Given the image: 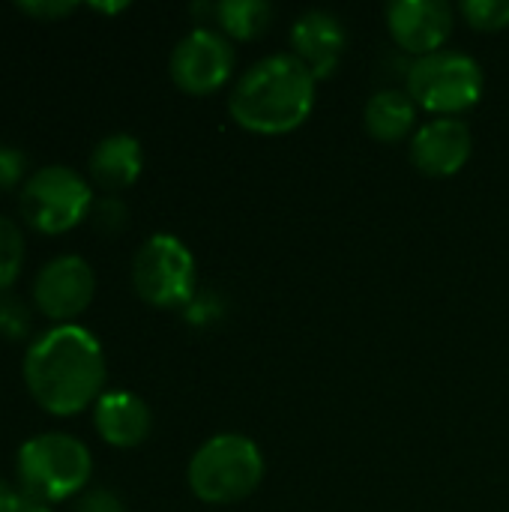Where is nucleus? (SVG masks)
Segmentation results:
<instances>
[{
    "label": "nucleus",
    "instance_id": "obj_1",
    "mask_svg": "<svg viewBox=\"0 0 509 512\" xmlns=\"http://www.w3.org/2000/svg\"><path fill=\"white\" fill-rule=\"evenodd\" d=\"M21 372L30 399L51 417H75L96 405L108 378L105 351L81 324H54L39 333Z\"/></svg>",
    "mask_w": 509,
    "mask_h": 512
},
{
    "label": "nucleus",
    "instance_id": "obj_2",
    "mask_svg": "<svg viewBox=\"0 0 509 512\" xmlns=\"http://www.w3.org/2000/svg\"><path fill=\"white\" fill-rule=\"evenodd\" d=\"M312 108L315 78L291 51L252 63L228 96L234 123L258 135H285L303 126Z\"/></svg>",
    "mask_w": 509,
    "mask_h": 512
},
{
    "label": "nucleus",
    "instance_id": "obj_3",
    "mask_svg": "<svg viewBox=\"0 0 509 512\" xmlns=\"http://www.w3.org/2000/svg\"><path fill=\"white\" fill-rule=\"evenodd\" d=\"M93 474L87 444L66 432H42L27 438L15 456V477L24 498L39 504H63L84 495Z\"/></svg>",
    "mask_w": 509,
    "mask_h": 512
},
{
    "label": "nucleus",
    "instance_id": "obj_4",
    "mask_svg": "<svg viewBox=\"0 0 509 512\" xmlns=\"http://www.w3.org/2000/svg\"><path fill=\"white\" fill-rule=\"evenodd\" d=\"M189 489L198 501L225 507L249 498L264 480V456L246 435L225 432L204 441L189 459Z\"/></svg>",
    "mask_w": 509,
    "mask_h": 512
},
{
    "label": "nucleus",
    "instance_id": "obj_5",
    "mask_svg": "<svg viewBox=\"0 0 509 512\" xmlns=\"http://www.w3.org/2000/svg\"><path fill=\"white\" fill-rule=\"evenodd\" d=\"M93 189L84 174L69 165H45L33 171L18 192L21 219L39 234H66L93 210Z\"/></svg>",
    "mask_w": 509,
    "mask_h": 512
},
{
    "label": "nucleus",
    "instance_id": "obj_6",
    "mask_svg": "<svg viewBox=\"0 0 509 512\" xmlns=\"http://www.w3.org/2000/svg\"><path fill=\"white\" fill-rule=\"evenodd\" d=\"M408 93L435 117H459L483 96V66L465 51L441 48L411 63Z\"/></svg>",
    "mask_w": 509,
    "mask_h": 512
},
{
    "label": "nucleus",
    "instance_id": "obj_7",
    "mask_svg": "<svg viewBox=\"0 0 509 512\" xmlns=\"http://www.w3.org/2000/svg\"><path fill=\"white\" fill-rule=\"evenodd\" d=\"M132 285L135 294L156 309H183L195 300V255L180 237L153 234L132 258Z\"/></svg>",
    "mask_w": 509,
    "mask_h": 512
},
{
    "label": "nucleus",
    "instance_id": "obj_8",
    "mask_svg": "<svg viewBox=\"0 0 509 512\" xmlns=\"http://www.w3.org/2000/svg\"><path fill=\"white\" fill-rule=\"evenodd\" d=\"M234 48L225 33L213 27L189 30L171 51V81L189 96L216 93L234 72Z\"/></svg>",
    "mask_w": 509,
    "mask_h": 512
},
{
    "label": "nucleus",
    "instance_id": "obj_9",
    "mask_svg": "<svg viewBox=\"0 0 509 512\" xmlns=\"http://www.w3.org/2000/svg\"><path fill=\"white\" fill-rule=\"evenodd\" d=\"M96 294V273L81 255H57L45 261L33 279V306L54 324H75Z\"/></svg>",
    "mask_w": 509,
    "mask_h": 512
},
{
    "label": "nucleus",
    "instance_id": "obj_10",
    "mask_svg": "<svg viewBox=\"0 0 509 512\" xmlns=\"http://www.w3.org/2000/svg\"><path fill=\"white\" fill-rule=\"evenodd\" d=\"M456 24V9L444 0H396L387 6V27L399 48L426 57L444 48Z\"/></svg>",
    "mask_w": 509,
    "mask_h": 512
},
{
    "label": "nucleus",
    "instance_id": "obj_11",
    "mask_svg": "<svg viewBox=\"0 0 509 512\" xmlns=\"http://www.w3.org/2000/svg\"><path fill=\"white\" fill-rule=\"evenodd\" d=\"M474 150V138L459 117H432L411 135V162L426 177L459 174Z\"/></svg>",
    "mask_w": 509,
    "mask_h": 512
},
{
    "label": "nucleus",
    "instance_id": "obj_12",
    "mask_svg": "<svg viewBox=\"0 0 509 512\" xmlns=\"http://www.w3.org/2000/svg\"><path fill=\"white\" fill-rule=\"evenodd\" d=\"M348 45V30L342 18H336L327 9H306L294 24H291V54L312 72L315 81L327 78Z\"/></svg>",
    "mask_w": 509,
    "mask_h": 512
},
{
    "label": "nucleus",
    "instance_id": "obj_13",
    "mask_svg": "<svg viewBox=\"0 0 509 512\" xmlns=\"http://www.w3.org/2000/svg\"><path fill=\"white\" fill-rule=\"evenodd\" d=\"M93 426L105 444L132 450L147 441L153 429V414L141 396L129 390H111L102 393L99 402L93 405Z\"/></svg>",
    "mask_w": 509,
    "mask_h": 512
},
{
    "label": "nucleus",
    "instance_id": "obj_14",
    "mask_svg": "<svg viewBox=\"0 0 509 512\" xmlns=\"http://www.w3.org/2000/svg\"><path fill=\"white\" fill-rule=\"evenodd\" d=\"M144 168V150L141 141L129 132H111L105 135L87 159V171L93 177L96 186H102L105 192H120L129 189Z\"/></svg>",
    "mask_w": 509,
    "mask_h": 512
},
{
    "label": "nucleus",
    "instance_id": "obj_15",
    "mask_svg": "<svg viewBox=\"0 0 509 512\" xmlns=\"http://www.w3.org/2000/svg\"><path fill=\"white\" fill-rule=\"evenodd\" d=\"M363 123L366 132L384 144L405 141L417 126V102L411 99L408 90H396V87L378 90L369 96L363 108Z\"/></svg>",
    "mask_w": 509,
    "mask_h": 512
},
{
    "label": "nucleus",
    "instance_id": "obj_16",
    "mask_svg": "<svg viewBox=\"0 0 509 512\" xmlns=\"http://www.w3.org/2000/svg\"><path fill=\"white\" fill-rule=\"evenodd\" d=\"M213 15L228 36L249 42V39H258L261 33H267L276 9L267 0H222L213 6Z\"/></svg>",
    "mask_w": 509,
    "mask_h": 512
},
{
    "label": "nucleus",
    "instance_id": "obj_17",
    "mask_svg": "<svg viewBox=\"0 0 509 512\" xmlns=\"http://www.w3.org/2000/svg\"><path fill=\"white\" fill-rule=\"evenodd\" d=\"M24 231L15 219L0 216V297L18 282L24 267Z\"/></svg>",
    "mask_w": 509,
    "mask_h": 512
},
{
    "label": "nucleus",
    "instance_id": "obj_18",
    "mask_svg": "<svg viewBox=\"0 0 509 512\" xmlns=\"http://www.w3.org/2000/svg\"><path fill=\"white\" fill-rule=\"evenodd\" d=\"M33 330V309L12 294L0 297V339L6 342H24Z\"/></svg>",
    "mask_w": 509,
    "mask_h": 512
},
{
    "label": "nucleus",
    "instance_id": "obj_19",
    "mask_svg": "<svg viewBox=\"0 0 509 512\" xmlns=\"http://www.w3.org/2000/svg\"><path fill=\"white\" fill-rule=\"evenodd\" d=\"M459 12L474 30H504L509 27V0H465Z\"/></svg>",
    "mask_w": 509,
    "mask_h": 512
},
{
    "label": "nucleus",
    "instance_id": "obj_20",
    "mask_svg": "<svg viewBox=\"0 0 509 512\" xmlns=\"http://www.w3.org/2000/svg\"><path fill=\"white\" fill-rule=\"evenodd\" d=\"M24 174H27V156L18 147L0 141V192L24 186V180H27Z\"/></svg>",
    "mask_w": 509,
    "mask_h": 512
},
{
    "label": "nucleus",
    "instance_id": "obj_21",
    "mask_svg": "<svg viewBox=\"0 0 509 512\" xmlns=\"http://www.w3.org/2000/svg\"><path fill=\"white\" fill-rule=\"evenodd\" d=\"M90 219H93V225H96L99 231L117 234V231L126 225V204H123L117 195H105V198L93 201Z\"/></svg>",
    "mask_w": 509,
    "mask_h": 512
},
{
    "label": "nucleus",
    "instance_id": "obj_22",
    "mask_svg": "<svg viewBox=\"0 0 509 512\" xmlns=\"http://www.w3.org/2000/svg\"><path fill=\"white\" fill-rule=\"evenodd\" d=\"M78 9V3L72 0H24L18 3V12L36 18V21H57V18H66Z\"/></svg>",
    "mask_w": 509,
    "mask_h": 512
},
{
    "label": "nucleus",
    "instance_id": "obj_23",
    "mask_svg": "<svg viewBox=\"0 0 509 512\" xmlns=\"http://www.w3.org/2000/svg\"><path fill=\"white\" fill-rule=\"evenodd\" d=\"M75 512H126L123 501L111 492V489H87L84 495H78Z\"/></svg>",
    "mask_w": 509,
    "mask_h": 512
},
{
    "label": "nucleus",
    "instance_id": "obj_24",
    "mask_svg": "<svg viewBox=\"0 0 509 512\" xmlns=\"http://www.w3.org/2000/svg\"><path fill=\"white\" fill-rule=\"evenodd\" d=\"M24 492L21 489H15L12 483H6L3 477H0V512H18L24 507Z\"/></svg>",
    "mask_w": 509,
    "mask_h": 512
},
{
    "label": "nucleus",
    "instance_id": "obj_25",
    "mask_svg": "<svg viewBox=\"0 0 509 512\" xmlns=\"http://www.w3.org/2000/svg\"><path fill=\"white\" fill-rule=\"evenodd\" d=\"M18 512H54V510H51L48 504H39V501H30V498H27V501H24V507H21Z\"/></svg>",
    "mask_w": 509,
    "mask_h": 512
},
{
    "label": "nucleus",
    "instance_id": "obj_26",
    "mask_svg": "<svg viewBox=\"0 0 509 512\" xmlns=\"http://www.w3.org/2000/svg\"><path fill=\"white\" fill-rule=\"evenodd\" d=\"M93 9H99V12H120V9H126V3H93Z\"/></svg>",
    "mask_w": 509,
    "mask_h": 512
}]
</instances>
